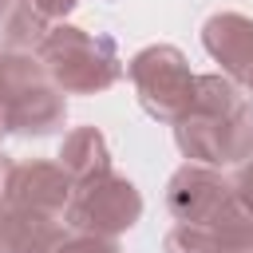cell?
<instances>
[{
    "instance_id": "obj_16",
    "label": "cell",
    "mask_w": 253,
    "mask_h": 253,
    "mask_svg": "<svg viewBox=\"0 0 253 253\" xmlns=\"http://www.w3.org/2000/svg\"><path fill=\"white\" fill-rule=\"evenodd\" d=\"M229 182H233V202H237L241 210H249V213H253V158H249V162H241V166H237V174H233Z\"/></svg>"
},
{
    "instance_id": "obj_6",
    "label": "cell",
    "mask_w": 253,
    "mask_h": 253,
    "mask_svg": "<svg viewBox=\"0 0 253 253\" xmlns=\"http://www.w3.org/2000/svg\"><path fill=\"white\" fill-rule=\"evenodd\" d=\"M71 190H75V182L67 178V170L59 162H47V158L8 162V170H4V202L32 210V213L63 217Z\"/></svg>"
},
{
    "instance_id": "obj_2",
    "label": "cell",
    "mask_w": 253,
    "mask_h": 253,
    "mask_svg": "<svg viewBox=\"0 0 253 253\" xmlns=\"http://www.w3.org/2000/svg\"><path fill=\"white\" fill-rule=\"evenodd\" d=\"M126 75H130V87H134L142 111L158 123L174 126L194 103L198 75L190 71V59L174 43H150V47L134 51L126 63Z\"/></svg>"
},
{
    "instance_id": "obj_17",
    "label": "cell",
    "mask_w": 253,
    "mask_h": 253,
    "mask_svg": "<svg viewBox=\"0 0 253 253\" xmlns=\"http://www.w3.org/2000/svg\"><path fill=\"white\" fill-rule=\"evenodd\" d=\"M32 4H36V8L51 20V24H59L67 12H75V4H79V0H32Z\"/></svg>"
},
{
    "instance_id": "obj_1",
    "label": "cell",
    "mask_w": 253,
    "mask_h": 253,
    "mask_svg": "<svg viewBox=\"0 0 253 253\" xmlns=\"http://www.w3.org/2000/svg\"><path fill=\"white\" fill-rule=\"evenodd\" d=\"M36 59L43 63L47 79L63 95H99V91L115 87L123 75V59H119V47L111 36L87 32V28H75L63 20L51 24L43 43L36 47Z\"/></svg>"
},
{
    "instance_id": "obj_7",
    "label": "cell",
    "mask_w": 253,
    "mask_h": 253,
    "mask_svg": "<svg viewBox=\"0 0 253 253\" xmlns=\"http://www.w3.org/2000/svg\"><path fill=\"white\" fill-rule=\"evenodd\" d=\"M202 47L213 55L221 75H229L237 87L253 71V16L241 12H213L202 24Z\"/></svg>"
},
{
    "instance_id": "obj_3",
    "label": "cell",
    "mask_w": 253,
    "mask_h": 253,
    "mask_svg": "<svg viewBox=\"0 0 253 253\" xmlns=\"http://www.w3.org/2000/svg\"><path fill=\"white\" fill-rule=\"evenodd\" d=\"M174 142L186 162L206 166H241L253 158V99H241L225 115H198L186 111L174 123Z\"/></svg>"
},
{
    "instance_id": "obj_11",
    "label": "cell",
    "mask_w": 253,
    "mask_h": 253,
    "mask_svg": "<svg viewBox=\"0 0 253 253\" xmlns=\"http://www.w3.org/2000/svg\"><path fill=\"white\" fill-rule=\"evenodd\" d=\"M40 75H47V71L36 59V51H8V47H0V134H12L16 103Z\"/></svg>"
},
{
    "instance_id": "obj_10",
    "label": "cell",
    "mask_w": 253,
    "mask_h": 253,
    "mask_svg": "<svg viewBox=\"0 0 253 253\" xmlns=\"http://www.w3.org/2000/svg\"><path fill=\"white\" fill-rule=\"evenodd\" d=\"M55 158H59V166L67 170V178H71L75 186H79V182H91V178H99V174H107V170H115V166H111L107 138H103V130H95V126H75V130H67Z\"/></svg>"
},
{
    "instance_id": "obj_14",
    "label": "cell",
    "mask_w": 253,
    "mask_h": 253,
    "mask_svg": "<svg viewBox=\"0 0 253 253\" xmlns=\"http://www.w3.org/2000/svg\"><path fill=\"white\" fill-rule=\"evenodd\" d=\"M162 253H217V241L210 233V225H174L162 237Z\"/></svg>"
},
{
    "instance_id": "obj_15",
    "label": "cell",
    "mask_w": 253,
    "mask_h": 253,
    "mask_svg": "<svg viewBox=\"0 0 253 253\" xmlns=\"http://www.w3.org/2000/svg\"><path fill=\"white\" fill-rule=\"evenodd\" d=\"M47 253H123V249H119L115 237H99V233H79V229H71V233H63Z\"/></svg>"
},
{
    "instance_id": "obj_19",
    "label": "cell",
    "mask_w": 253,
    "mask_h": 253,
    "mask_svg": "<svg viewBox=\"0 0 253 253\" xmlns=\"http://www.w3.org/2000/svg\"><path fill=\"white\" fill-rule=\"evenodd\" d=\"M241 87H245V91H249V95H253V71H249V79H245V83H241Z\"/></svg>"
},
{
    "instance_id": "obj_8",
    "label": "cell",
    "mask_w": 253,
    "mask_h": 253,
    "mask_svg": "<svg viewBox=\"0 0 253 253\" xmlns=\"http://www.w3.org/2000/svg\"><path fill=\"white\" fill-rule=\"evenodd\" d=\"M63 237L59 217L0 202V253H47Z\"/></svg>"
},
{
    "instance_id": "obj_4",
    "label": "cell",
    "mask_w": 253,
    "mask_h": 253,
    "mask_svg": "<svg viewBox=\"0 0 253 253\" xmlns=\"http://www.w3.org/2000/svg\"><path fill=\"white\" fill-rule=\"evenodd\" d=\"M142 217V194L126 174H99L91 182H79L71 190L63 221L79 233H99V237H119L134 229Z\"/></svg>"
},
{
    "instance_id": "obj_9",
    "label": "cell",
    "mask_w": 253,
    "mask_h": 253,
    "mask_svg": "<svg viewBox=\"0 0 253 253\" xmlns=\"http://www.w3.org/2000/svg\"><path fill=\"white\" fill-rule=\"evenodd\" d=\"M63 119H67V99H63V91H59L47 75H40V79L20 95V103H16L12 134L43 138V134L59 130V126H63Z\"/></svg>"
},
{
    "instance_id": "obj_13",
    "label": "cell",
    "mask_w": 253,
    "mask_h": 253,
    "mask_svg": "<svg viewBox=\"0 0 253 253\" xmlns=\"http://www.w3.org/2000/svg\"><path fill=\"white\" fill-rule=\"evenodd\" d=\"M210 233L217 241V253H253V213L241 210L237 202H229L210 221Z\"/></svg>"
},
{
    "instance_id": "obj_18",
    "label": "cell",
    "mask_w": 253,
    "mask_h": 253,
    "mask_svg": "<svg viewBox=\"0 0 253 253\" xmlns=\"http://www.w3.org/2000/svg\"><path fill=\"white\" fill-rule=\"evenodd\" d=\"M4 170H8V158L0 154V202H4Z\"/></svg>"
},
{
    "instance_id": "obj_12",
    "label": "cell",
    "mask_w": 253,
    "mask_h": 253,
    "mask_svg": "<svg viewBox=\"0 0 253 253\" xmlns=\"http://www.w3.org/2000/svg\"><path fill=\"white\" fill-rule=\"evenodd\" d=\"M47 32H51V20L32 0H0V47L36 51Z\"/></svg>"
},
{
    "instance_id": "obj_5",
    "label": "cell",
    "mask_w": 253,
    "mask_h": 253,
    "mask_svg": "<svg viewBox=\"0 0 253 253\" xmlns=\"http://www.w3.org/2000/svg\"><path fill=\"white\" fill-rule=\"evenodd\" d=\"M233 202V182L206 162H182L166 182V210L182 225H210Z\"/></svg>"
}]
</instances>
